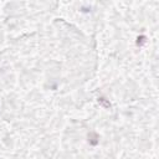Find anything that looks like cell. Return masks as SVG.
<instances>
[{"mask_svg":"<svg viewBox=\"0 0 159 159\" xmlns=\"http://www.w3.org/2000/svg\"><path fill=\"white\" fill-rule=\"evenodd\" d=\"M98 139H100V137H98V134H97V133L91 132V133L88 134V142H90L92 145L98 144Z\"/></svg>","mask_w":159,"mask_h":159,"instance_id":"1","label":"cell"},{"mask_svg":"<svg viewBox=\"0 0 159 159\" xmlns=\"http://www.w3.org/2000/svg\"><path fill=\"white\" fill-rule=\"evenodd\" d=\"M98 103H100L103 108H106V110H110V108L112 107L111 102H110L107 98H105V97H98Z\"/></svg>","mask_w":159,"mask_h":159,"instance_id":"2","label":"cell"},{"mask_svg":"<svg viewBox=\"0 0 159 159\" xmlns=\"http://www.w3.org/2000/svg\"><path fill=\"white\" fill-rule=\"evenodd\" d=\"M137 40H138V41H137V45L140 46V45H143V44L145 42V36H139Z\"/></svg>","mask_w":159,"mask_h":159,"instance_id":"3","label":"cell"}]
</instances>
